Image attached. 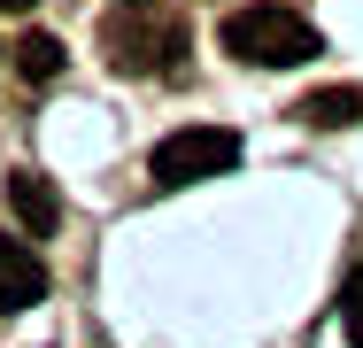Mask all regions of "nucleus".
I'll list each match as a JSON object with an SVG mask.
<instances>
[{"label": "nucleus", "instance_id": "f257e3e1", "mask_svg": "<svg viewBox=\"0 0 363 348\" xmlns=\"http://www.w3.org/2000/svg\"><path fill=\"white\" fill-rule=\"evenodd\" d=\"M224 55H240V62H263V70H294L309 62V55H325V39H317V23L309 16H294L279 0H255V8H232L217 23Z\"/></svg>", "mask_w": 363, "mask_h": 348}, {"label": "nucleus", "instance_id": "f03ea898", "mask_svg": "<svg viewBox=\"0 0 363 348\" xmlns=\"http://www.w3.org/2000/svg\"><path fill=\"white\" fill-rule=\"evenodd\" d=\"M240 163V132H224V124H186V132L155 139V178L162 186H194V178H224Z\"/></svg>", "mask_w": 363, "mask_h": 348}, {"label": "nucleus", "instance_id": "7ed1b4c3", "mask_svg": "<svg viewBox=\"0 0 363 348\" xmlns=\"http://www.w3.org/2000/svg\"><path fill=\"white\" fill-rule=\"evenodd\" d=\"M101 47H108V62L124 70V77H162V70L186 55V31L178 23H147L140 8H132V16H108Z\"/></svg>", "mask_w": 363, "mask_h": 348}, {"label": "nucleus", "instance_id": "20e7f679", "mask_svg": "<svg viewBox=\"0 0 363 348\" xmlns=\"http://www.w3.org/2000/svg\"><path fill=\"white\" fill-rule=\"evenodd\" d=\"M31 302H47V263H39L23 240L0 232V317H8V310H31Z\"/></svg>", "mask_w": 363, "mask_h": 348}, {"label": "nucleus", "instance_id": "39448f33", "mask_svg": "<svg viewBox=\"0 0 363 348\" xmlns=\"http://www.w3.org/2000/svg\"><path fill=\"white\" fill-rule=\"evenodd\" d=\"M8 209L23 217V232H31V240H47V232L62 224V202H55L47 170H31V163H16V170H8Z\"/></svg>", "mask_w": 363, "mask_h": 348}, {"label": "nucleus", "instance_id": "423d86ee", "mask_svg": "<svg viewBox=\"0 0 363 348\" xmlns=\"http://www.w3.org/2000/svg\"><path fill=\"white\" fill-rule=\"evenodd\" d=\"M294 116H301V124H325V132H333V124H356V116H363V93H356V85L301 93V109H294Z\"/></svg>", "mask_w": 363, "mask_h": 348}, {"label": "nucleus", "instance_id": "0eeeda50", "mask_svg": "<svg viewBox=\"0 0 363 348\" xmlns=\"http://www.w3.org/2000/svg\"><path fill=\"white\" fill-rule=\"evenodd\" d=\"M8 55H16V70H23L31 85H55V77H62V39H55V31H23Z\"/></svg>", "mask_w": 363, "mask_h": 348}, {"label": "nucleus", "instance_id": "6e6552de", "mask_svg": "<svg viewBox=\"0 0 363 348\" xmlns=\"http://www.w3.org/2000/svg\"><path fill=\"white\" fill-rule=\"evenodd\" d=\"M340 317H348V341L363 348V263H356V278H348V294H340Z\"/></svg>", "mask_w": 363, "mask_h": 348}, {"label": "nucleus", "instance_id": "1a4fd4ad", "mask_svg": "<svg viewBox=\"0 0 363 348\" xmlns=\"http://www.w3.org/2000/svg\"><path fill=\"white\" fill-rule=\"evenodd\" d=\"M23 8H39V0H0V16H23Z\"/></svg>", "mask_w": 363, "mask_h": 348}, {"label": "nucleus", "instance_id": "9d476101", "mask_svg": "<svg viewBox=\"0 0 363 348\" xmlns=\"http://www.w3.org/2000/svg\"><path fill=\"white\" fill-rule=\"evenodd\" d=\"M132 8H147V0H132Z\"/></svg>", "mask_w": 363, "mask_h": 348}]
</instances>
